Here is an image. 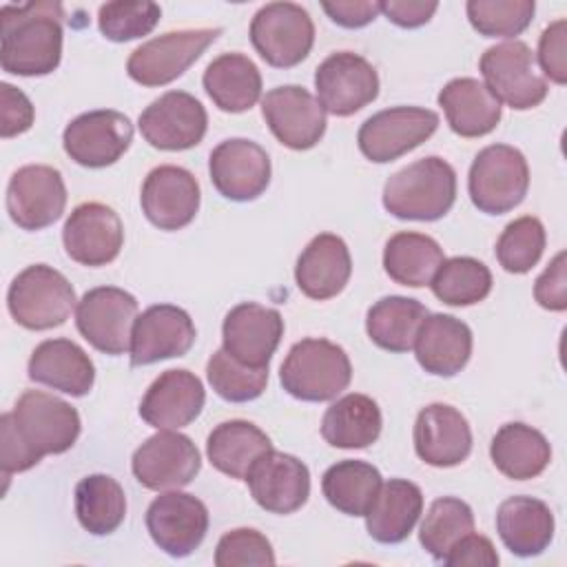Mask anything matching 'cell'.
<instances>
[{
    "instance_id": "obj_1",
    "label": "cell",
    "mask_w": 567,
    "mask_h": 567,
    "mask_svg": "<svg viewBox=\"0 0 567 567\" xmlns=\"http://www.w3.org/2000/svg\"><path fill=\"white\" fill-rule=\"evenodd\" d=\"M64 9L53 0L2 4L0 66L11 75H49L62 60Z\"/></svg>"
},
{
    "instance_id": "obj_2",
    "label": "cell",
    "mask_w": 567,
    "mask_h": 567,
    "mask_svg": "<svg viewBox=\"0 0 567 567\" xmlns=\"http://www.w3.org/2000/svg\"><path fill=\"white\" fill-rule=\"evenodd\" d=\"M456 202V173L436 155L416 159L388 177L383 208L396 219L436 221Z\"/></svg>"
},
{
    "instance_id": "obj_3",
    "label": "cell",
    "mask_w": 567,
    "mask_h": 567,
    "mask_svg": "<svg viewBox=\"0 0 567 567\" xmlns=\"http://www.w3.org/2000/svg\"><path fill=\"white\" fill-rule=\"evenodd\" d=\"M350 379L352 363L346 350L317 337L297 341L279 368L284 390L290 396L310 403L337 399L350 385Z\"/></svg>"
},
{
    "instance_id": "obj_4",
    "label": "cell",
    "mask_w": 567,
    "mask_h": 567,
    "mask_svg": "<svg viewBox=\"0 0 567 567\" xmlns=\"http://www.w3.org/2000/svg\"><path fill=\"white\" fill-rule=\"evenodd\" d=\"M78 306L71 281L47 264L27 266L9 286L7 308L13 321L27 330L62 326Z\"/></svg>"
},
{
    "instance_id": "obj_5",
    "label": "cell",
    "mask_w": 567,
    "mask_h": 567,
    "mask_svg": "<svg viewBox=\"0 0 567 567\" xmlns=\"http://www.w3.org/2000/svg\"><path fill=\"white\" fill-rule=\"evenodd\" d=\"M529 166L525 155L509 144H489L474 157L467 175L472 204L485 215L514 210L527 195Z\"/></svg>"
},
{
    "instance_id": "obj_6",
    "label": "cell",
    "mask_w": 567,
    "mask_h": 567,
    "mask_svg": "<svg viewBox=\"0 0 567 567\" xmlns=\"http://www.w3.org/2000/svg\"><path fill=\"white\" fill-rule=\"evenodd\" d=\"M478 69L489 93L514 111L534 109L547 97L549 84L536 64L534 51L520 40L485 49Z\"/></svg>"
},
{
    "instance_id": "obj_7",
    "label": "cell",
    "mask_w": 567,
    "mask_h": 567,
    "mask_svg": "<svg viewBox=\"0 0 567 567\" xmlns=\"http://www.w3.org/2000/svg\"><path fill=\"white\" fill-rule=\"evenodd\" d=\"M11 421L18 436L40 461L47 454L71 450L82 430L78 410L42 390H24L11 410Z\"/></svg>"
},
{
    "instance_id": "obj_8",
    "label": "cell",
    "mask_w": 567,
    "mask_h": 567,
    "mask_svg": "<svg viewBox=\"0 0 567 567\" xmlns=\"http://www.w3.org/2000/svg\"><path fill=\"white\" fill-rule=\"evenodd\" d=\"M250 42L266 64L290 69L312 51L315 24L301 4L268 2L252 16Z\"/></svg>"
},
{
    "instance_id": "obj_9",
    "label": "cell",
    "mask_w": 567,
    "mask_h": 567,
    "mask_svg": "<svg viewBox=\"0 0 567 567\" xmlns=\"http://www.w3.org/2000/svg\"><path fill=\"white\" fill-rule=\"evenodd\" d=\"M221 35V29H179L140 44L126 62V73L142 86H164L186 73Z\"/></svg>"
},
{
    "instance_id": "obj_10",
    "label": "cell",
    "mask_w": 567,
    "mask_h": 567,
    "mask_svg": "<svg viewBox=\"0 0 567 567\" xmlns=\"http://www.w3.org/2000/svg\"><path fill=\"white\" fill-rule=\"evenodd\" d=\"M137 319V299L115 286H97L75 306L80 334L100 352L117 357L131 350V332Z\"/></svg>"
},
{
    "instance_id": "obj_11",
    "label": "cell",
    "mask_w": 567,
    "mask_h": 567,
    "mask_svg": "<svg viewBox=\"0 0 567 567\" xmlns=\"http://www.w3.org/2000/svg\"><path fill=\"white\" fill-rule=\"evenodd\" d=\"M439 128V115L423 106H392L370 115L357 144L363 157L374 164H388L421 146Z\"/></svg>"
},
{
    "instance_id": "obj_12",
    "label": "cell",
    "mask_w": 567,
    "mask_h": 567,
    "mask_svg": "<svg viewBox=\"0 0 567 567\" xmlns=\"http://www.w3.org/2000/svg\"><path fill=\"white\" fill-rule=\"evenodd\" d=\"M131 470L137 483L146 489H179L199 474L202 456L186 434H179L177 430H159L133 452Z\"/></svg>"
},
{
    "instance_id": "obj_13",
    "label": "cell",
    "mask_w": 567,
    "mask_h": 567,
    "mask_svg": "<svg viewBox=\"0 0 567 567\" xmlns=\"http://www.w3.org/2000/svg\"><path fill=\"white\" fill-rule=\"evenodd\" d=\"M317 100L326 113L348 117L379 95V73L359 53L337 51L315 71Z\"/></svg>"
},
{
    "instance_id": "obj_14",
    "label": "cell",
    "mask_w": 567,
    "mask_h": 567,
    "mask_svg": "<svg viewBox=\"0 0 567 567\" xmlns=\"http://www.w3.org/2000/svg\"><path fill=\"white\" fill-rule=\"evenodd\" d=\"M131 142V120L113 109L86 111L71 120L62 133L64 153L86 168H106L115 164L128 151Z\"/></svg>"
},
{
    "instance_id": "obj_15",
    "label": "cell",
    "mask_w": 567,
    "mask_h": 567,
    "mask_svg": "<svg viewBox=\"0 0 567 567\" xmlns=\"http://www.w3.org/2000/svg\"><path fill=\"white\" fill-rule=\"evenodd\" d=\"M66 206L62 173L47 164L18 168L7 186V213L22 230H42L55 224Z\"/></svg>"
},
{
    "instance_id": "obj_16",
    "label": "cell",
    "mask_w": 567,
    "mask_h": 567,
    "mask_svg": "<svg viewBox=\"0 0 567 567\" xmlns=\"http://www.w3.org/2000/svg\"><path fill=\"white\" fill-rule=\"evenodd\" d=\"M137 126L153 148L186 151L204 140L208 115L195 95L166 91L140 113Z\"/></svg>"
},
{
    "instance_id": "obj_17",
    "label": "cell",
    "mask_w": 567,
    "mask_h": 567,
    "mask_svg": "<svg viewBox=\"0 0 567 567\" xmlns=\"http://www.w3.org/2000/svg\"><path fill=\"white\" fill-rule=\"evenodd\" d=\"M146 529L153 543L173 558L190 556L208 532L206 505L186 492H164L146 509Z\"/></svg>"
},
{
    "instance_id": "obj_18",
    "label": "cell",
    "mask_w": 567,
    "mask_h": 567,
    "mask_svg": "<svg viewBox=\"0 0 567 567\" xmlns=\"http://www.w3.org/2000/svg\"><path fill=\"white\" fill-rule=\"evenodd\" d=\"M261 115L270 133L292 151H308L326 133V111L303 86L284 84L261 97Z\"/></svg>"
},
{
    "instance_id": "obj_19",
    "label": "cell",
    "mask_w": 567,
    "mask_h": 567,
    "mask_svg": "<svg viewBox=\"0 0 567 567\" xmlns=\"http://www.w3.org/2000/svg\"><path fill=\"white\" fill-rule=\"evenodd\" d=\"M210 182L230 202H252L270 184V157L252 140L230 137L219 142L208 157Z\"/></svg>"
},
{
    "instance_id": "obj_20",
    "label": "cell",
    "mask_w": 567,
    "mask_h": 567,
    "mask_svg": "<svg viewBox=\"0 0 567 567\" xmlns=\"http://www.w3.org/2000/svg\"><path fill=\"white\" fill-rule=\"evenodd\" d=\"M66 255L82 266L100 268L111 264L124 244L120 215L100 202H84L71 210L62 228Z\"/></svg>"
},
{
    "instance_id": "obj_21",
    "label": "cell",
    "mask_w": 567,
    "mask_h": 567,
    "mask_svg": "<svg viewBox=\"0 0 567 567\" xmlns=\"http://www.w3.org/2000/svg\"><path fill=\"white\" fill-rule=\"evenodd\" d=\"M202 193L195 175L175 164L155 166L142 184V213L159 230L188 226L199 210Z\"/></svg>"
},
{
    "instance_id": "obj_22",
    "label": "cell",
    "mask_w": 567,
    "mask_h": 567,
    "mask_svg": "<svg viewBox=\"0 0 567 567\" xmlns=\"http://www.w3.org/2000/svg\"><path fill=\"white\" fill-rule=\"evenodd\" d=\"M197 330L190 315L173 303L146 308L133 323L131 365H151L164 359L184 357L195 343Z\"/></svg>"
},
{
    "instance_id": "obj_23",
    "label": "cell",
    "mask_w": 567,
    "mask_h": 567,
    "mask_svg": "<svg viewBox=\"0 0 567 567\" xmlns=\"http://www.w3.org/2000/svg\"><path fill=\"white\" fill-rule=\"evenodd\" d=\"M246 483L255 503L270 514H292L310 496V472L306 463L277 450L264 452L252 463Z\"/></svg>"
},
{
    "instance_id": "obj_24",
    "label": "cell",
    "mask_w": 567,
    "mask_h": 567,
    "mask_svg": "<svg viewBox=\"0 0 567 567\" xmlns=\"http://www.w3.org/2000/svg\"><path fill=\"white\" fill-rule=\"evenodd\" d=\"M284 337L279 310L244 301L228 310L221 323L224 350L246 365H268Z\"/></svg>"
},
{
    "instance_id": "obj_25",
    "label": "cell",
    "mask_w": 567,
    "mask_h": 567,
    "mask_svg": "<svg viewBox=\"0 0 567 567\" xmlns=\"http://www.w3.org/2000/svg\"><path fill=\"white\" fill-rule=\"evenodd\" d=\"M206 403V390L190 370H166L144 392L140 416L157 430H179L193 423Z\"/></svg>"
},
{
    "instance_id": "obj_26",
    "label": "cell",
    "mask_w": 567,
    "mask_h": 567,
    "mask_svg": "<svg viewBox=\"0 0 567 567\" xmlns=\"http://www.w3.org/2000/svg\"><path fill=\"white\" fill-rule=\"evenodd\" d=\"M414 450L432 467L461 465L472 452L467 419L447 403L425 405L414 421Z\"/></svg>"
},
{
    "instance_id": "obj_27",
    "label": "cell",
    "mask_w": 567,
    "mask_h": 567,
    "mask_svg": "<svg viewBox=\"0 0 567 567\" xmlns=\"http://www.w3.org/2000/svg\"><path fill=\"white\" fill-rule=\"evenodd\" d=\"M352 275V257L339 235L321 233L308 241L295 266L297 288L315 301L337 297Z\"/></svg>"
},
{
    "instance_id": "obj_28",
    "label": "cell",
    "mask_w": 567,
    "mask_h": 567,
    "mask_svg": "<svg viewBox=\"0 0 567 567\" xmlns=\"http://www.w3.org/2000/svg\"><path fill=\"white\" fill-rule=\"evenodd\" d=\"M414 354L425 372L454 377L472 357V330L452 315H427L414 339Z\"/></svg>"
},
{
    "instance_id": "obj_29",
    "label": "cell",
    "mask_w": 567,
    "mask_h": 567,
    "mask_svg": "<svg viewBox=\"0 0 567 567\" xmlns=\"http://www.w3.org/2000/svg\"><path fill=\"white\" fill-rule=\"evenodd\" d=\"M27 374L35 383L71 396H84L93 388L95 365L75 341L47 339L31 352Z\"/></svg>"
},
{
    "instance_id": "obj_30",
    "label": "cell",
    "mask_w": 567,
    "mask_h": 567,
    "mask_svg": "<svg viewBox=\"0 0 567 567\" xmlns=\"http://www.w3.org/2000/svg\"><path fill=\"white\" fill-rule=\"evenodd\" d=\"M496 532L514 556L532 558L549 547L554 514L540 498L509 496L496 509Z\"/></svg>"
},
{
    "instance_id": "obj_31",
    "label": "cell",
    "mask_w": 567,
    "mask_h": 567,
    "mask_svg": "<svg viewBox=\"0 0 567 567\" xmlns=\"http://www.w3.org/2000/svg\"><path fill=\"white\" fill-rule=\"evenodd\" d=\"M439 106L461 137H483L501 122V102L476 78H454L439 91Z\"/></svg>"
},
{
    "instance_id": "obj_32",
    "label": "cell",
    "mask_w": 567,
    "mask_h": 567,
    "mask_svg": "<svg viewBox=\"0 0 567 567\" xmlns=\"http://www.w3.org/2000/svg\"><path fill=\"white\" fill-rule=\"evenodd\" d=\"M423 512V492L405 478H390L381 485L372 507L365 514L368 534L383 545L403 543Z\"/></svg>"
},
{
    "instance_id": "obj_33",
    "label": "cell",
    "mask_w": 567,
    "mask_h": 567,
    "mask_svg": "<svg viewBox=\"0 0 567 567\" xmlns=\"http://www.w3.org/2000/svg\"><path fill=\"white\" fill-rule=\"evenodd\" d=\"M204 91L224 113H244L261 97V73L244 53H221L204 71Z\"/></svg>"
},
{
    "instance_id": "obj_34",
    "label": "cell",
    "mask_w": 567,
    "mask_h": 567,
    "mask_svg": "<svg viewBox=\"0 0 567 567\" xmlns=\"http://www.w3.org/2000/svg\"><path fill=\"white\" fill-rule=\"evenodd\" d=\"M496 470L512 481H529L545 472L551 461V445L543 432L527 423H505L489 443Z\"/></svg>"
},
{
    "instance_id": "obj_35",
    "label": "cell",
    "mask_w": 567,
    "mask_h": 567,
    "mask_svg": "<svg viewBox=\"0 0 567 567\" xmlns=\"http://www.w3.org/2000/svg\"><path fill=\"white\" fill-rule=\"evenodd\" d=\"M383 427V416L374 399L350 392L337 399L321 419V436L339 450L370 447Z\"/></svg>"
},
{
    "instance_id": "obj_36",
    "label": "cell",
    "mask_w": 567,
    "mask_h": 567,
    "mask_svg": "<svg viewBox=\"0 0 567 567\" xmlns=\"http://www.w3.org/2000/svg\"><path fill=\"white\" fill-rule=\"evenodd\" d=\"M272 450V443L264 430L244 419H230L213 427L206 441V456L210 465L230 476L246 481L252 463Z\"/></svg>"
},
{
    "instance_id": "obj_37",
    "label": "cell",
    "mask_w": 567,
    "mask_h": 567,
    "mask_svg": "<svg viewBox=\"0 0 567 567\" xmlns=\"http://www.w3.org/2000/svg\"><path fill=\"white\" fill-rule=\"evenodd\" d=\"M443 259V248L436 239L412 230L392 235L383 248V270L392 281L408 288L430 286Z\"/></svg>"
},
{
    "instance_id": "obj_38",
    "label": "cell",
    "mask_w": 567,
    "mask_h": 567,
    "mask_svg": "<svg viewBox=\"0 0 567 567\" xmlns=\"http://www.w3.org/2000/svg\"><path fill=\"white\" fill-rule=\"evenodd\" d=\"M427 315L430 312L421 301L390 295L370 306L365 315V332L381 350L408 352L414 348V339Z\"/></svg>"
},
{
    "instance_id": "obj_39",
    "label": "cell",
    "mask_w": 567,
    "mask_h": 567,
    "mask_svg": "<svg viewBox=\"0 0 567 567\" xmlns=\"http://www.w3.org/2000/svg\"><path fill=\"white\" fill-rule=\"evenodd\" d=\"M381 485V472L372 463L357 458L339 461L321 476V492L326 501L348 516H365Z\"/></svg>"
},
{
    "instance_id": "obj_40",
    "label": "cell",
    "mask_w": 567,
    "mask_h": 567,
    "mask_svg": "<svg viewBox=\"0 0 567 567\" xmlns=\"http://www.w3.org/2000/svg\"><path fill=\"white\" fill-rule=\"evenodd\" d=\"M75 516L93 536L113 534L126 516L122 485L109 474H89L75 485Z\"/></svg>"
},
{
    "instance_id": "obj_41",
    "label": "cell",
    "mask_w": 567,
    "mask_h": 567,
    "mask_svg": "<svg viewBox=\"0 0 567 567\" xmlns=\"http://www.w3.org/2000/svg\"><path fill=\"white\" fill-rule=\"evenodd\" d=\"M470 532H474L472 507L456 496H443L430 505L419 529V543L434 560L443 563L447 551Z\"/></svg>"
},
{
    "instance_id": "obj_42",
    "label": "cell",
    "mask_w": 567,
    "mask_h": 567,
    "mask_svg": "<svg viewBox=\"0 0 567 567\" xmlns=\"http://www.w3.org/2000/svg\"><path fill=\"white\" fill-rule=\"evenodd\" d=\"M430 286L447 306H474L492 292V272L474 257H450L443 259Z\"/></svg>"
},
{
    "instance_id": "obj_43",
    "label": "cell",
    "mask_w": 567,
    "mask_h": 567,
    "mask_svg": "<svg viewBox=\"0 0 567 567\" xmlns=\"http://www.w3.org/2000/svg\"><path fill=\"white\" fill-rule=\"evenodd\" d=\"M206 379L215 394H219L224 401L246 403L264 394L268 383V365H246L219 348L208 359Z\"/></svg>"
},
{
    "instance_id": "obj_44",
    "label": "cell",
    "mask_w": 567,
    "mask_h": 567,
    "mask_svg": "<svg viewBox=\"0 0 567 567\" xmlns=\"http://www.w3.org/2000/svg\"><path fill=\"white\" fill-rule=\"evenodd\" d=\"M545 226L538 217L523 215L509 221L496 239V259L503 270L512 275L529 272L543 257L545 250Z\"/></svg>"
},
{
    "instance_id": "obj_45",
    "label": "cell",
    "mask_w": 567,
    "mask_h": 567,
    "mask_svg": "<svg viewBox=\"0 0 567 567\" xmlns=\"http://www.w3.org/2000/svg\"><path fill=\"white\" fill-rule=\"evenodd\" d=\"M534 0H470L465 13L474 31L485 38L520 35L534 18Z\"/></svg>"
},
{
    "instance_id": "obj_46",
    "label": "cell",
    "mask_w": 567,
    "mask_h": 567,
    "mask_svg": "<svg viewBox=\"0 0 567 567\" xmlns=\"http://www.w3.org/2000/svg\"><path fill=\"white\" fill-rule=\"evenodd\" d=\"M162 18L155 2H106L97 9L100 33L111 42H128L148 35Z\"/></svg>"
},
{
    "instance_id": "obj_47",
    "label": "cell",
    "mask_w": 567,
    "mask_h": 567,
    "mask_svg": "<svg viewBox=\"0 0 567 567\" xmlns=\"http://www.w3.org/2000/svg\"><path fill=\"white\" fill-rule=\"evenodd\" d=\"M215 565L217 567H266L275 565V551L270 540L252 529L237 527L226 532L215 547Z\"/></svg>"
},
{
    "instance_id": "obj_48",
    "label": "cell",
    "mask_w": 567,
    "mask_h": 567,
    "mask_svg": "<svg viewBox=\"0 0 567 567\" xmlns=\"http://www.w3.org/2000/svg\"><path fill=\"white\" fill-rule=\"evenodd\" d=\"M565 49H567V20L558 18L545 31L538 40V62L545 80L549 78L554 84L567 82V62H565Z\"/></svg>"
},
{
    "instance_id": "obj_49",
    "label": "cell",
    "mask_w": 567,
    "mask_h": 567,
    "mask_svg": "<svg viewBox=\"0 0 567 567\" xmlns=\"http://www.w3.org/2000/svg\"><path fill=\"white\" fill-rule=\"evenodd\" d=\"M0 135L4 140L27 133L33 126L35 111L31 100L9 82L0 84Z\"/></svg>"
},
{
    "instance_id": "obj_50",
    "label": "cell",
    "mask_w": 567,
    "mask_h": 567,
    "mask_svg": "<svg viewBox=\"0 0 567 567\" xmlns=\"http://www.w3.org/2000/svg\"><path fill=\"white\" fill-rule=\"evenodd\" d=\"M565 250H560L549 266L543 270V275L534 284V297L536 301L551 312H563L567 308V272H565Z\"/></svg>"
},
{
    "instance_id": "obj_51",
    "label": "cell",
    "mask_w": 567,
    "mask_h": 567,
    "mask_svg": "<svg viewBox=\"0 0 567 567\" xmlns=\"http://www.w3.org/2000/svg\"><path fill=\"white\" fill-rule=\"evenodd\" d=\"M0 463L4 478H9L16 472H27L40 463V458L18 436L11 421V412L0 416Z\"/></svg>"
},
{
    "instance_id": "obj_52",
    "label": "cell",
    "mask_w": 567,
    "mask_h": 567,
    "mask_svg": "<svg viewBox=\"0 0 567 567\" xmlns=\"http://www.w3.org/2000/svg\"><path fill=\"white\" fill-rule=\"evenodd\" d=\"M447 567H496L498 554L487 536L470 532L443 558Z\"/></svg>"
},
{
    "instance_id": "obj_53",
    "label": "cell",
    "mask_w": 567,
    "mask_h": 567,
    "mask_svg": "<svg viewBox=\"0 0 567 567\" xmlns=\"http://www.w3.org/2000/svg\"><path fill=\"white\" fill-rule=\"evenodd\" d=\"M321 9L328 18L343 27V29H361L370 24L381 13V2L372 0H337V2H321Z\"/></svg>"
},
{
    "instance_id": "obj_54",
    "label": "cell",
    "mask_w": 567,
    "mask_h": 567,
    "mask_svg": "<svg viewBox=\"0 0 567 567\" xmlns=\"http://www.w3.org/2000/svg\"><path fill=\"white\" fill-rule=\"evenodd\" d=\"M439 2H425V0H388L381 2V13L396 27L403 29H416L432 20L436 13Z\"/></svg>"
}]
</instances>
